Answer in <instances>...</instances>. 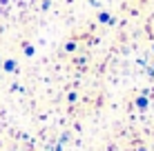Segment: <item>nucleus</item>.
Masks as SVG:
<instances>
[{
	"instance_id": "obj_1",
	"label": "nucleus",
	"mask_w": 154,
	"mask_h": 151,
	"mask_svg": "<svg viewBox=\"0 0 154 151\" xmlns=\"http://www.w3.org/2000/svg\"><path fill=\"white\" fill-rule=\"evenodd\" d=\"M98 22H105V25H114L116 20H114V18H112V16H109L107 11H100V13H98Z\"/></svg>"
},
{
	"instance_id": "obj_2",
	"label": "nucleus",
	"mask_w": 154,
	"mask_h": 151,
	"mask_svg": "<svg viewBox=\"0 0 154 151\" xmlns=\"http://www.w3.org/2000/svg\"><path fill=\"white\" fill-rule=\"evenodd\" d=\"M136 107H139V109H141V111H143V109H147V98H145V96H141V98H136Z\"/></svg>"
},
{
	"instance_id": "obj_3",
	"label": "nucleus",
	"mask_w": 154,
	"mask_h": 151,
	"mask_svg": "<svg viewBox=\"0 0 154 151\" xmlns=\"http://www.w3.org/2000/svg\"><path fill=\"white\" fill-rule=\"evenodd\" d=\"M5 71H16V60H5Z\"/></svg>"
},
{
	"instance_id": "obj_4",
	"label": "nucleus",
	"mask_w": 154,
	"mask_h": 151,
	"mask_svg": "<svg viewBox=\"0 0 154 151\" xmlns=\"http://www.w3.org/2000/svg\"><path fill=\"white\" fill-rule=\"evenodd\" d=\"M65 51H76V42H74V40H69V42H65Z\"/></svg>"
},
{
	"instance_id": "obj_5",
	"label": "nucleus",
	"mask_w": 154,
	"mask_h": 151,
	"mask_svg": "<svg viewBox=\"0 0 154 151\" xmlns=\"http://www.w3.org/2000/svg\"><path fill=\"white\" fill-rule=\"evenodd\" d=\"M25 54H27V56H34V47H31V45H25Z\"/></svg>"
},
{
	"instance_id": "obj_6",
	"label": "nucleus",
	"mask_w": 154,
	"mask_h": 151,
	"mask_svg": "<svg viewBox=\"0 0 154 151\" xmlns=\"http://www.w3.org/2000/svg\"><path fill=\"white\" fill-rule=\"evenodd\" d=\"M152 51H154V45H152Z\"/></svg>"
}]
</instances>
